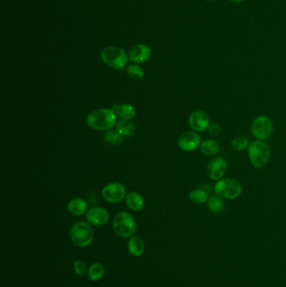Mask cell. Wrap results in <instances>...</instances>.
I'll return each instance as SVG.
<instances>
[{
	"mask_svg": "<svg viewBox=\"0 0 286 287\" xmlns=\"http://www.w3.org/2000/svg\"><path fill=\"white\" fill-rule=\"evenodd\" d=\"M190 200L192 203L196 204H203V203H208V195L205 191L200 188L192 190V192L189 193Z\"/></svg>",
	"mask_w": 286,
	"mask_h": 287,
	"instance_id": "obj_22",
	"label": "cell"
},
{
	"mask_svg": "<svg viewBox=\"0 0 286 287\" xmlns=\"http://www.w3.org/2000/svg\"><path fill=\"white\" fill-rule=\"evenodd\" d=\"M116 130L124 137H130L135 133L136 125L131 120L122 119L121 121L117 124Z\"/></svg>",
	"mask_w": 286,
	"mask_h": 287,
	"instance_id": "obj_19",
	"label": "cell"
},
{
	"mask_svg": "<svg viewBox=\"0 0 286 287\" xmlns=\"http://www.w3.org/2000/svg\"><path fill=\"white\" fill-rule=\"evenodd\" d=\"M200 149L202 153L207 156H214L218 153L220 145L216 141L209 139V140H206V141L202 142Z\"/></svg>",
	"mask_w": 286,
	"mask_h": 287,
	"instance_id": "obj_18",
	"label": "cell"
},
{
	"mask_svg": "<svg viewBox=\"0 0 286 287\" xmlns=\"http://www.w3.org/2000/svg\"><path fill=\"white\" fill-rule=\"evenodd\" d=\"M114 233L121 238H131L136 232V222L132 215L126 212L117 214L113 222Z\"/></svg>",
	"mask_w": 286,
	"mask_h": 287,
	"instance_id": "obj_5",
	"label": "cell"
},
{
	"mask_svg": "<svg viewBox=\"0 0 286 287\" xmlns=\"http://www.w3.org/2000/svg\"><path fill=\"white\" fill-rule=\"evenodd\" d=\"M112 109L114 110L116 115L125 120H131L136 115V110L135 108L128 103H125V104L115 103L112 107Z\"/></svg>",
	"mask_w": 286,
	"mask_h": 287,
	"instance_id": "obj_14",
	"label": "cell"
},
{
	"mask_svg": "<svg viewBox=\"0 0 286 287\" xmlns=\"http://www.w3.org/2000/svg\"><path fill=\"white\" fill-rule=\"evenodd\" d=\"M151 55V50L146 45L138 44L133 46L129 52L130 61L135 63H143L147 62Z\"/></svg>",
	"mask_w": 286,
	"mask_h": 287,
	"instance_id": "obj_13",
	"label": "cell"
},
{
	"mask_svg": "<svg viewBox=\"0 0 286 287\" xmlns=\"http://www.w3.org/2000/svg\"><path fill=\"white\" fill-rule=\"evenodd\" d=\"M216 195L223 199L233 200L242 194L243 187L240 182L233 178H222L216 182L214 186Z\"/></svg>",
	"mask_w": 286,
	"mask_h": 287,
	"instance_id": "obj_4",
	"label": "cell"
},
{
	"mask_svg": "<svg viewBox=\"0 0 286 287\" xmlns=\"http://www.w3.org/2000/svg\"><path fill=\"white\" fill-rule=\"evenodd\" d=\"M208 133L212 136H214V137H216V136H220L221 134V130L220 125H217V124H210L209 127H208Z\"/></svg>",
	"mask_w": 286,
	"mask_h": 287,
	"instance_id": "obj_27",
	"label": "cell"
},
{
	"mask_svg": "<svg viewBox=\"0 0 286 287\" xmlns=\"http://www.w3.org/2000/svg\"><path fill=\"white\" fill-rule=\"evenodd\" d=\"M128 76H130V78L135 80V81H140L141 79H143L144 76V72H143V68L140 67L136 64H132L130 65L127 68Z\"/></svg>",
	"mask_w": 286,
	"mask_h": 287,
	"instance_id": "obj_24",
	"label": "cell"
},
{
	"mask_svg": "<svg viewBox=\"0 0 286 287\" xmlns=\"http://www.w3.org/2000/svg\"><path fill=\"white\" fill-rule=\"evenodd\" d=\"M73 270H74V272L76 273V275L79 277H83L86 271V264L82 260H76L74 263V266H73Z\"/></svg>",
	"mask_w": 286,
	"mask_h": 287,
	"instance_id": "obj_26",
	"label": "cell"
},
{
	"mask_svg": "<svg viewBox=\"0 0 286 287\" xmlns=\"http://www.w3.org/2000/svg\"><path fill=\"white\" fill-rule=\"evenodd\" d=\"M270 148L264 141H256L249 144L248 157L254 168L263 169L270 160Z\"/></svg>",
	"mask_w": 286,
	"mask_h": 287,
	"instance_id": "obj_2",
	"label": "cell"
},
{
	"mask_svg": "<svg viewBox=\"0 0 286 287\" xmlns=\"http://www.w3.org/2000/svg\"><path fill=\"white\" fill-rule=\"evenodd\" d=\"M274 125L269 117L260 115L254 119L251 125V132L258 141H267L272 136Z\"/></svg>",
	"mask_w": 286,
	"mask_h": 287,
	"instance_id": "obj_7",
	"label": "cell"
},
{
	"mask_svg": "<svg viewBox=\"0 0 286 287\" xmlns=\"http://www.w3.org/2000/svg\"><path fill=\"white\" fill-rule=\"evenodd\" d=\"M189 125L193 131L202 133L208 130L210 125V119L208 114L203 110L197 109L192 112L189 117Z\"/></svg>",
	"mask_w": 286,
	"mask_h": 287,
	"instance_id": "obj_11",
	"label": "cell"
},
{
	"mask_svg": "<svg viewBox=\"0 0 286 287\" xmlns=\"http://www.w3.org/2000/svg\"><path fill=\"white\" fill-rule=\"evenodd\" d=\"M208 208L214 214H221L225 208L223 198L217 195L212 196L208 198Z\"/></svg>",
	"mask_w": 286,
	"mask_h": 287,
	"instance_id": "obj_21",
	"label": "cell"
},
{
	"mask_svg": "<svg viewBox=\"0 0 286 287\" xmlns=\"http://www.w3.org/2000/svg\"><path fill=\"white\" fill-rule=\"evenodd\" d=\"M101 57L103 63L113 69H123L127 65L128 56L124 50L116 46H108L103 50Z\"/></svg>",
	"mask_w": 286,
	"mask_h": 287,
	"instance_id": "obj_6",
	"label": "cell"
},
{
	"mask_svg": "<svg viewBox=\"0 0 286 287\" xmlns=\"http://www.w3.org/2000/svg\"><path fill=\"white\" fill-rule=\"evenodd\" d=\"M87 222L93 226H103L107 224L109 220V214L106 209L102 208H92L86 213Z\"/></svg>",
	"mask_w": 286,
	"mask_h": 287,
	"instance_id": "obj_12",
	"label": "cell"
},
{
	"mask_svg": "<svg viewBox=\"0 0 286 287\" xmlns=\"http://www.w3.org/2000/svg\"><path fill=\"white\" fill-rule=\"evenodd\" d=\"M105 141L109 144L119 145L124 141V136L116 130H108L105 133Z\"/></svg>",
	"mask_w": 286,
	"mask_h": 287,
	"instance_id": "obj_23",
	"label": "cell"
},
{
	"mask_svg": "<svg viewBox=\"0 0 286 287\" xmlns=\"http://www.w3.org/2000/svg\"><path fill=\"white\" fill-rule=\"evenodd\" d=\"M227 165L226 160L221 156L214 158L208 162L207 171L209 178L213 181H219L223 178L226 171H227Z\"/></svg>",
	"mask_w": 286,
	"mask_h": 287,
	"instance_id": "obj_9",
	"label": "cell"
},
{
	"mask_svg": "<svg viewBox=\"0 0 286 287\" xmlns=\"http://www.w3.org/2000/svg\"><path fill=\"white\" fill-rule=\"evenodd\" d=\"M105 275V267L100 263H95L90 266L87 271V276L92 282H98Z\"/></svg>",
	"mask_w": 286,
	"mask_h": 287,
	"instance_id": "obj_20",
	"label": "cell"
},
{
	"mask_svg": "<svg viewBox=\"0 0 286 287\" xmlns=\"http://www.w3.org/2000/svg\"><path fill=\"white\" fill-rule=\"evenodd\" d=\"M68 209L73 215L81 216L86 214L87 210V203L81 198H74L68 203Z\"/></svg>",
	"mask_w": 286,
	"mask_h": 287,
	"instance_id": "obj_17",
	"label": "cell"
},
{
	"mask_svg": "<svg viewBox=\"0 0 286 287\" xmlns=\"http://www.w3.org/2000/svg\"><path fill=\"white\" fill-rule=\"evenodd\" d=\"M202 141L196 131H186L178 139V145L184 151L192 152L200 147Z\"/></svg>",
	"mask_w": 286,
	"mask_h": 287,
	"instance_id": "obj_10",
	"label": "cell"
},
{
	"mask_svg": "<svg viewBox=\"0 0 286 287\" xmlns=\"http://www.w3.org/2000/svg\"><path fill=\"white\" fill-rule=\"evenodd\" d=\"M231 2H233V3H241V2H243L245 0H229Z\"/></svg>",
	"mask_w": 286,
	"mask_h": 287,
	"instance_id": "obj_28",
	"label": "cell"
},
{
	"mask_svg": "<svg viewBox=\"0 0 286 287\" xmlns=\"http://www.w3.org/2000/svg\"><path fill=\"white\" fill-rule=\"evenodd\" d=\"M208 1H214V0H208Z\"/></svg>",
	"mask_w": 286,
	"mask_h": 287,
	"instance_id": "obj_29",
	"label": "cell"
},
{
	"mask_svg": "<svg viewBox=\"0 0 286 287\" xmlns=\"http://www.w3.org/2000/svg\"><path fill=\"white\" fill-rule=\"evenodd\" d=\"M102 195L108 203H120L126 197V190L121 183L114 182L107 185L103 188Z\"/></svg>",
	"mask_w": 286,
	"mask_h": 287,
	"instance_id": "obj_8",
	"label": "cell"
},
{
	"mask_svg": "<svg viewBox=\"0 0 286 287\" xmlns=\"http://www.w3.org/2000/svg\"><path fill=\"white\" fill-rule=\"evenodd\" d=\"M116 114L113 109H99L91 112L86 124L96 130H109L116 125Z\"/></svg>",
	"mask_w": 286,
	"mask_h": 287,
	"instance_id": "obj_1",
	"label": "cell"
},
{
	"mask_svg": "<svg viewBox=\"0 0 286 287\" xmlns=\"http://www.w3.org/2000/svg\"><path fill=\"white\" fill-rule=\"evenodd\" d=\"M231 146L235 151H243L247 147L249 146V142L243 136H238L232 140L231 142Z\"/></svg>",
	"mask_w": 286,
	"mask_h": 287,
	"instance_id": "obj_25",
	"label": "cell"
},
{
	"mask_svg": "<svg viewBox=\"0 0 286 287\" xmlns=\"http://www.w3.org/2000/svg\"><path fill=\"white\" fill-rule=\"evenodd\" d=\"M71 239L79 248H86L92 244L94 233L88 222H78L73 225L71 229Z\"/></svg>",
	"mask_w": 286,
	"mask_h": 287,
	"instance_id": "obj_3",
	"label": "cell"
},
{
	"mask_svg": "<svg viewBox=\"0 0 286 287\" xmlns=\"http://www.w3.org/2000/svg\"><path fill=\"white\" fill-rule=\"evenodd\" d=\"M128 249L130 255L135 257H140L144 252L145 246L142 238L138 236H132L128 243Z\"/></svg>",
	"mask_w": 286,
	"mask_h": 287,
	"instance_id": "obj_15",
	"label": "cell"
},
{
	"mask_svg": "<svg viewBox=\"0 0 286 287\" xmlns=\"http://www.w3.org/2000/svg\"><path fill=\"white\" fill-rule=\"evenodd\" d=\"M125 202L129 209L132 211L139 212L143 208V199L141 194L136 192H130L125 197Z\"/></svg>",
	"mask_w": 286,
	"mask_h": 287,
	"instance_id": "obj_16",
	"label": "cell"
}]
</instances>
